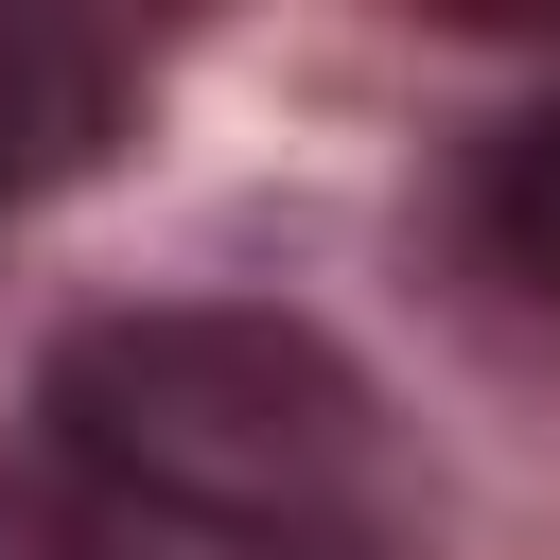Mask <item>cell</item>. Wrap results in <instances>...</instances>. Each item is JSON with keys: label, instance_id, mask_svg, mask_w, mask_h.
<instances>
[{"label": "cell", "instance_id": "7a4b0ae2", "mask_svg": "<svg viewBox=\"0 0 560 560\" xmlns=\"http://www.w3.org/2000/svg\"><path fill=\"white\" fill-rule=\"evenodd\" d=\"M105 122H122V52H105L88 18L0 0V210H18V192H52V175H88V158H105Z\"/></svg>", "mask_w": 560, "mask_h": 560}, {"label": "cell", "instance_id": "6da1fadb", "mask_svg": "<svg viewBox=\"0 0 560 560\" xmlns=\"http://www.w3.org/2000/svg\"><path fill=\"white\" fill-rule=\"evenodd\" d=\"M52 455L228 560H402L420 472L368 402V368L262 298H140L52 350Z\"/></svg>", "mask_w": 560, "mask_h": 560}, {"label": "cell", "instance_id": "277c9868", "mask_svg": "<svg viewBox=\"0 0 560 560\" xmlns=\"http://www.w3.org/2000/svg\"><path fill=\"white\" fill-rule=\"evenodd\" d=\"M0 560H140V542L88 525V508H52V490H0Z\"/></svg>", "mask_w": 560, "mask_h": 560}, {"label": "cell", "instance_id": "3957f363", "mask_svg": "<svg viewBox=\"0 0 560 560\" xmlns=\"http://www.w3.org/2000/svg\"><path fill=\"white\" fill-rule=\"evenodd\" d=\"M490 245H508V262H525V280L560 298V105L490 140Z\"/></svg>", "mask_w": 560, "mask_h": 560}]
</instances>
